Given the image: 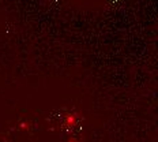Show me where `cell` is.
I'll list each match as a JSON object with an SVG mask.
<instances>
[{
	"mask_svg": "<svg viewBox=\"0 0 158 142\" xmlns=\"http://www.w3.org/2000/svg\"><path fill=\"white\" fill-rule=\"evenodd\" d=\"M19 127H21V130H29V128H30V123H29L27 120H23L19 123Z\"/></svg>",
	"mask_w": 158,
	"mask_h": 142,
	"instance_id": "cell-2",
	"label": "cell"
},
{
	"mask_svg": "<svg viewBox=\"0 0 158 142\" xmlns=\"http://www.w3.org/2000/svg\"><path fill=\"white\" fill-rule=\"evenodd\" d=\"M75 123H77V116L75 115H71V114L65 115V126L72 127Z\"/></svg>",
	"mask_w": 158,
	"mask_h": 142,
	"instance_id": "cell-1",
	"label": "cell"
},
{
	"mask_svg": "<svg viewBox=\"0 0 158 142\" xmlns=\"http://www.w3.org/2000/svg\"><path fill=\"white\" fill-rule=\"evenodd\" d=\"M67 142H79V141L77 140V138H70V140H68Z\"/></svg>",
	"mask_w": 158,
	"mask_h": 142,
	"instance_id": "cell-3",
	"label": "cell"
}]
</instances>
